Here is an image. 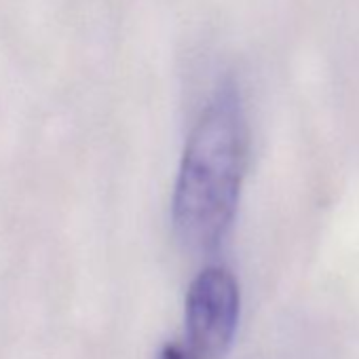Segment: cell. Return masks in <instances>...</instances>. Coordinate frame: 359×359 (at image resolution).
Masks as SVG:
<instances>
[{
    "label": "cell",
    "mask_w": 359,
    "mask_h": 359,
    "mask_svg": "<svg viewBox=\"0 0 359 359\" xmlns=\"http://www.w3.org/2000/svg\"><path fill=\"white\" fill-rule=\"evenodd\" d=\"M241 313L237 279L222 266L201 271L187 294V359H224L235 342Z\"/></svg>",
    "instance_id": "cell-2"
},
{
    "label": "cell",
    "mask_w": 359,
    "mask_h": 359,
    "mask_svg": "<svg viewBox=\"0 0 359 359\" xmlns=\"http://www.w3.org/2000/svg\"><path fill=\"white\" fill-rule=\"evenodd\" d=\"M250 129L235 85H224L195 123L180 163L171 218L191 250L216 252L239 208Z\"/></svg>",
    "instance_id": "cell-1"
},
{
    "label": "cell",
    "mask_w": 359,
    "mask_h": 359,
    "mask_svg": "<svg viewBox=\"0 0 359 359\" xmlns=\"http://www.w3.org/2000/svg\"><path fill=\"white\" fill-rule=\"evenodd\" d=\"M161 359H187V357H184L182 348H177V346L169 344V346H165V348H163Z\"/></svg>",
    "instance_id": "cell-3"
}]
</instances>
